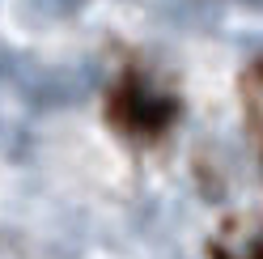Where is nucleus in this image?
Wrapping results in <instances>:
<instances>
[{"instance_id":"2","label":"nucleus","mask_w":263,"mask_h":259,"mask_svg":"<svg viewBox=\"0 0 263 259\" xmlns=\"http://www.w3.org/2000/svg\"><path fill=\"white\" fill-rule=\"evenodd\" d=\"M166 17L174 26H204V17H212V0H166Z\"/></svg>"},{"instance_id":"1","label":"nucleus","mask_w":263,"mask_h":259,"mask_svg":"<svg viewBox=\"0 0 263 259\" xmlns=\"http://www.w3.org/2000/svg\"><path fill=\"white\" fill-rule=\"evenodd\" d=\"M13 85L34 106H51V110H64L85 98V68H34V64L17 60V68H13Z\"/></svg>"},{"instance_id":"4","label":"nucleus","mask_w":263,"mask_h":259,"mask_svg":"<svg viewBox=\"0 0 263 259\" xmlns=\"http://www.w3.org/2000/svg\"><path fill=\"white\" fill-rule=\"evenodd\" d=\"M242 9H255V13H263V0H238Z\"/></svg>"},{"instance_id":"3","label":"nucleus","mask_w":263,"mask_h":259,"mask_svg":"<svg viewBox=\"0 0 263 259\" xmlns=\"http://www.w3.org/2000/svg\"><path fill=\"white\" fill-rule=\"evenodd\" d=\"M30 5V13H34V17H64V13H72L77 9V0H26Z\"/></svg>"}]
</instances>
